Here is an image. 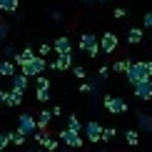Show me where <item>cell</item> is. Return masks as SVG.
<instances>
[{
	"label": "cell",
	"instance_id": "6da1fadb",
	"mask_svg": "<svg viewBox=\"0 0 152 152\" xmlns=\"http://www.w3.org/2000/svg\"><path fill=\"white\" fill-rule=\"evenodd\" d=\"M80 53L87 55V58H97L102 53V45H100V37H95L92 33H82L80 35Z\"/></svg>",
	"mask_w": 152,
	"mask_h": 152
},
{
	"label": "cell",
	"instance_id": "7a4b0ae2",
	"mask_svg": "<svg viewBox=\"0 0 152 152\" xmlns=\"http://www.w3.org/2000/svg\"><path fill=\"white\" fill-rule=\"evenodd\" d=\"M125 75H127V82H130V85H137L140 80L152 77V75H150V62H132Z\"/></svg>",
	"mask_w": 152,
	"mask_h": 152
},
{
	"label": "cell",
	"instance_id": "3957f363",
	"mask_svg": "<svg viewBox=\"0 0 152 152\" xmlns=\"http://www.w3.org/2000/svg\"><path fill=\"white\" fill-rule=\"evenodd\" d=\"M45 67H50L48 58H42V55H35V58L30 60V62H25L20 70H23L25 75H30V77H37L40 72H45Z\"/></svg>",
	"mask_w": 152,
	"mask_h": 152
},
{
	"label": "cell",
	"instance_id": "277c9868",
	"mask_svg": "<svg viewBox=\"0 0 152 152\" xmlns=\"http://www.w3.org/2000/svg\"><path fill=\"white\" fill-rule=\"evenodd\" d=\"M58 137L62 140V145H65V147H72V150L82 147V137H80V132L72 130V127H62Z\"/></svg>",
	"mask_w": 152,
	"mask_h": 152
},
{
	"label": "cell",
	"instance_id": "5b68a950",
	"mask_svg": "<svg viewBox=\"0 0 152 152\" xmlns=\"http://www.w3.org/2000/svg\"><path fill=\"white\" fill-rule=\"evenodd\" d=\"M102 105H105V110H107V112H112V115H122V112H127V102H125L122 97H112V95H105Z\"/></svg>",
	"mask_w": 152,
	"mask_h": 152
},
{
	"label": "cell",
	"instance_id": "8992f818",
	"mask_svg": "<svg viewBox=\"0 0 152 152\" xmlns=\"http://www.w3.org/2000/svg\"><path fill=\"white\" fill-rule=\"evenodd\" d=\"M18 130L25 132V135H33L37 130V117H33L30 112H23V115L18 117Z\"/></svg>",
	"mask_w": 152,
	"mask_h": 152
},
{
	"label": "cell",
	"instance_id": "52a82bcc",
	"mask_svg": "<svg viewBox=\"0 0 152 152\" xmlns=\"http://www.w3.org/2000/svg\"><path fill=\"white\" fill-rule=\"evenodd\" d=\"M135 87V97L137 100H152V77H147V80H140L137 85H132Z\"/></svg>",
	"mask_w": 152,
	"mask_h": 152
},
{
	"label": "cell",
	"instance_id": "ba28073f",
	"mask_svg": "<svg viewBox=\"0 0 152 152\" xmlns=\"http://www.w3.org/2000/svg\"><path fill=\"white\" fill-rule=\"evenodd\" d=\"M102 125H100V122H87L85 125V135H87V140H90L92 145L95 142H102Z\"/></svg>",
	"mask_w": 152,
	"mask_h": 152
},
{
	"label": "cell",
	"instance_id": "9c48e42d",
	"mask_svg": "<svg viewBox=\"0 0 152 152\" xmlns=\"http://www.w3.org/2000/svg\"><path fill=\"white\" fill-rule=\"evenodd\" d=\"M18 62H15V58H0V75L3 77H12V75L18 72Z\"/></svg>",
	"mask_w": 152,
	"mask_h": 152
},
{
	"label": "cell",
	"instance_id": "30bf717a",
	"mask_svg": "<svg viewBox=\"0 0 152 152\" xmlns=\"http://www.w3.org/2000/svg\"><path fill=\"white\" fill-rule=\"evenodd\" d=\"M100 45H102V53L105 55H112L117 50V35L115 33H105L102 37H100Z\"/></svg>",
	"mask_w": 152,
	"mask_h": 152
},
{
	"label": "cell",
	"instance_id": "8fae6325",
	"mask_svg": "<svg viewBox=\"0 0 152 152\" xmlns=\"http://www.w3.org/2000/svg\"><path fill=\"white\" fill-rule=\"evenodd\" d=\"M50 67H53V70H70V67H72V53L58 55V58L50 62Z\"/></svg>",
	"mask_w": 152,
	"mask_h": 152
},
{
	"label": "cell",
	"instance_id": "7c38bea8",
	"mask_svg": "<svg viewBox=\"0 0 152 152\" xmlns=\"http://www.w3.org/2000/svg\"><path fill=\"white\" fill-rule=\"evenodd\" d=\"M53 50H55L58 55H62V53H72V42H70V37H67V35H60L58 40L53 42Z\"/></svg>",
	"mask_w": 152,
	"mask_h": 152
},
{
	"label": "cell",
	"instance_id": "4fadbf2b",
	"mask_svg": "<svg viewBox=\"0 0 152 152\" xmlns=\"http://www.w3.org/2000/svg\"><path fill=\"white\" fill-rule=\"evenodd\" d=\"M28 77H30V75H25L23 70L15 72V75H12V90H18V92L25 95V90H28Z\"/></svg>",
	"mask_w": 152,
	"mask_h": 152
},
{
	"label": "cell",
	"instance_id": "5bb4252c",
	"mask_svg": "<svg viewBox=\"0 0 152 152\" xmlns=\"http://www.w3.org/2000/svg\"><path fill=\"white\" fill-rule=\"evenodd\" d=\"M35 55H37V53H35L33 48H28V45H25V50H18V55H15V62H18V65L23 67L25 62H30V60L35 58Z\"/></svg>",
	"mask_w": 152,
	"mask_h": 152
},
{
	"label": "cell",
	"instance_id": "9a60e30c",
	"mask_svg": "<svg viewBox=\"0 0 152 152\" xmlns=\"http://www.w3.org/2000/svg\"><path fill=\"white\" fill-rule=\"evenodd\" d=\"M53 117H55L53 110H42L40 115H37V127H40V130H48V125L53 122Z\"/></svg>",
	"mask_w": 152,
	"mask_h": 152
},
{
	"label": "cell",
	"instance_id": "2e32d148",
	"mask_svg": "<svg viewBox=\"0 0 152 152\" xmlns=\"http://www.w3.org/2000/svg\"><path fill=\"white\" fill-rule=\"evenodd\" d=\"M20 102H23V92H18V90L5 92V105H8V107H15V105H20Z\"/></svg>",
	"mask_w": 152,
	"mask_h": 152
},
{
	"label": "cell",
	"instance_id": "e0dca14e",
	"mask_svg": "<svg viewBox=\"0 0 152 152\" xmlns=\"http://www.w3.org/2000/svg\"><path fill=\"white\" fill-rule=\"evenodd\" d=\"M137 122H140V127H142L145 132H150V135H152V117H150V115L137 112Z\"/></svg>",
	"mask_w": 152,
	"mask_h": 152
},
{
	"label": "cell",
	"instance_id": "ac0fdd59",
	"mask_svg": "<svg viewBox=\"0 0 152 152\" xmlns=\"http://www.w3.org/2000/svg\"><path fill=\"white\" fill-rule=\"evenodd\" d=\"M132 62H135V60H130V58H125V60H115V62H112V70H115V72H127V67L132 65Z\"/></svg>",
	"mask_w": 152,
	"mask_h": 152
},
{
	"label": "cell",
	"instance_id": "d6986e66",
	"mask_svg": "<svg viewBox=\"0 0 152 152\" xmlns=\"http://www.w3.org/2000/svg\"><path fill=\"white\" fill-rule=\"evenodd\" d=\"M127 42L130 45H137V42H142V28H132L127 33Z\"/></svg>",
	"mask_w": 152,
	"mask_h": 152
},
{
	"label": "cell",
	"instance_id": "ffe728a7",
	"mask_svg": "<svg viewBox=\"0 0 152 152\" xmlns=\"http://www.w3.org/2000/svg\"><path fill=\"white\" fill-rule=\"evenodd\" d=\"M35 97H37V102H50V87H37L35 90Z\"/></svg>",
	"mask_w": 152,
	"mask_h": 152
},
{
	"label": "cell",
	"instance_id": "44dd1931",
	"mask_svg": "<svg viewBox=\"0 0 152 152\" xmlns=\"http://www.w3.org/2000/svg\"><path fill=\"white\" fill-rule=\"evenodd\" d=\"M18 0H0V12H15Z\"/></svg>",
	"mask_w": 152,
	"mask_h": 152
},
{
	"label": "cell",
	"instance_id": "7402d4cb",
	"mask_svg": "<svg viewBox=\"0 0 152 152\" xmlns=\"http://www.w3.org/2000/svg\"><path fill=\"white\" fill-rule=\"evenodd\" d=\"M60 145H62V140H60V137H58V140H55V137H45V142H42V147L53 152V150H58Z\"/></svg>",
	"mask_w": 152,
	"mask_h": 152
},
{
	"label": "cell",
	"instance_id": "603a6c76",
	"mask_svg": "<svg viewBox=\"0 0 152 152\" xmlns=\"http://www.w3.org/2000/svg\"><path fill=\"white\" fill-rule=\"evenodd\" d=\"M125 140H127V145H132V147L140 145V135H137V130H127V132H125Z\"/></svg>",
	"mask_w": 152,
	"mask_h": 152
},
{
	"label": "cell",
	"instance_id": "cb8c5ba5",
	"mask_svg": "<svg viewBox=\"0 0 152 152\" xmlns=\"http://www.w3.org/2000/svg\"><path fill=\"white\" fill-rule=\"evenodd\" d=\"M8 33H10V25L5 23V20H0V45L5 42V37H8Z\"/></svg>",
	"mask_w": 152,
	"mask_h": 152
},
{
	"label": "cell",
	"instance_id": "d4e9b609",
	"mask_svg": "<svg viewBox=\"0 0 152 152\" xmlns=\"http://www.w3.org/2000/svg\"><path fill=\"white\" fill-rule=\"evenodd\" d=\"M25 137H28V135H25V132H20V130L12 132V145H25Z\"/></svg>",
	"mask_w": 152,
	"mask_h": 152
},
{
	"label": "cell",
	"instance_id": "484cf974",
	"mask_svg": "<svg viewBox=\"0 0 152 152\" xmlns=\"http://www.w3.org/2000/svg\"><path fill=\"white\" fill-rule=\"evenodd\" d=\"M72 72H75V77H80V80H87V70L82 65H75L72 67Z\"/></svg>",
	"mask_w": 152,
	"mask_h": 152
},
{
	"label": "cell",
	"instance_id": "4316f807",
	"mask_svg": "<svg viewBox=\"0 0 152 152\" xmlns=\"http://www.w3.org/2000/svg\"><path fill=\"white\" fill-rule=\"evenodd\" d=\"M67 127H72V130H82V125H80V120L77 117H75V115H70V117H67Z\"/></svg>",
	"mask_w": 152,
	"mask_h": 152
},
{
	"label": "cell",
	"instance_id": "83f0119b",
	"mask_svg": "<svg viewBox=\"0 0 152 152\" xmlns=\"http://www.w3.org/2000/svg\"><path fill=\"white\" fill-rule=\"evenodd\" d=\"M3 53H5V58H15V55H18V50L12 48L10 42H5V45H3Z\"/></svg>",
	"mask_w": 152,
	"mask_h": 152
},
{
	"label": "cell",
	"instance_id": "f1b7e54d",
	"mask_svg": "<svg viewBox=\"0 0 152 152\" xmlns=\"http://www.w3.org/2000/svg\"><path fill=\"white\" fill-rule=\"evenodd\" d=\"M10 142H12V135H8V132H5V135H0V150H5Z\"/></svg>",
	"mask_w": 152,
	"mask_h": 152
},
{
	"label": "cell",
	"instance_id": "f546056e",
	"mask_svg": "<svg viewBox=\"0 0 152 152\" xmlns=\"http://www.w3.org/2000/svg\"><path fill=\"white\" fill-rule=\"evenodd\" d=\"M50 50H53V45H48V42H42V45L37 48V55H42V58H48V55H50Z\"/></svg>",
	"mask_w": 152,
	"mask_h": 152
},
{
	"label": "cell",
	"instance_id": "4dcf8cb0",
	"mask_svg": "<svg viewBox=\"0 0 152 152\" xmlns=\"http://www.w3.org/2000/svg\"><path fill=\"white\" fill-rule=\"evenodd\" d=\"M112 137H115V130H112V127H105V130H102V142H110Z\"/></svg>",
	"mask_w": 152,
	"mask_h": 152
},
{
	"label": "cell",
	"instance_id": "1f68e13d",
	"mask_svg": "<svg viewBox=\"0 0 152 152\" xmlns=\"http://www.w3.org/2000/svg\"><path fill=\"white\" fill-rule=\"evenodd\" d=\"M35 80H37V87H50V80H48V77H45V75H42V72L37 75Z\"/></svg>",
	"mask_w": 152,
	"mask_h": 152
},
{
	"label": "cell",
	"instance_id": "d6a6232c",
	"mask_svg": "<svg viewBox=\"0 0 152 152\" xmlns=\"http://www.w3.org/2000/svg\"><path fill=\"white\" fill-rule=\"evenodd\" d=\"M80 92H82V95H90V92H95V87L90 85V82H82V85H80Z\"/></svg>",
	"mask_w": 152,
	"mask_h": 152
},
{
	"label": "cell",
	"instance_id": "836d02e7",
	"mask_svg": "<svg viewBox=\"0 0 152 152\" xmlns=\"http://www.w3.org/2000/svg\"><path fill=\"white\" fill-rule=\"evenodd\" d=\"M110 70H112V65H100V70H97V72H100V77H105V80H107Z\"/></svg>",
	"mask_w": 152,
	"mask_h": 152
},
{
	"label": "cell",
	"instance_id": "e575fe53",
	"mask_svg": "<svg viewBox=\"0 0 152 152\" xmlns=\"http://www.w3.org/2000/svg\"><path fill=\"white\" fill-rule=\"evenodd\" d=\"M62 18H65V15H62L60 10H53V12H50V20H55V23H60Z\"/></svg>",
	"mask_w": 152,
	"mask_h": 152
},
{
	"label": "cell",
	"instance_id": "d590c367",
	"mask_svg": "<svg viewBox=\"0 0 152 152\" xmlns=\"http://www.w3.org/2000/svg\"><path fill=\"white\" fill-rule=\"evenodd\" d=\"M145 28H150V30H152V10H150V12H145Z\"/></svg>",
	"mask_w": 152,
	"mask_h": 152
},
{
	"label": "cell",
	"instance_id": "8d00e7d4",
	"mask_svg": "<svg viewBox=\"0 0 152 152\" xmlns=\"http://www.w3.org/2000/svg\"><path fill=\"white\" fill-rule=\"evenodd\" d=\"M115 18L120 20V18H127V10L125 8H115Z\"/></svg>",
	"mask_w": 152,
	"mask_h": 152
},
{
	"label": "cell",
	"instance_id": "74e56055",
	"mask_svg": "<svg viewBox=\"0 0 152 152\" xmlns=\"http://www.w3.org/2000/svg\"><path fill=\"white\" fill-rule=\"evenodd\" d=\"M53 112H55V117H60V115H62V110H60V105H53Z\"/></svg>",
	"mask_w": 152,
	"mask_h": 152
},
{
	"label": "cell",
	"instance_id": "f35d334b",
	"mask_svg": "<svg viewBox=\"0 0 152 152\" xmlns=\"http://www.w3.org/2000/svg\"><path fill=\"white\" fill-rule=\"evenodd\" d=\"M0 105H5V90H0Z\"/></svg>",
	"mask_w": 152,
	"mask_h": 152
},
{
	"label": "cell",
	"instance_id": "ab89813d",
	"mask_svg": "<svg viewBox=\"0 0 152 152\" xmlns=\"http://www.w3.org/2000/svg\"><path fill=\"white\" fill-rule=\"evenodd\" d=\"M95 3H105V0H95Z\"/></svg>",
	"mask_w": 152,
	"mask_h": 152
},
{
	"label": "cell",
	"instance_id": "60d3db41",
	"mask_svg": "<svg viewBox=\"0 0 152 152\" xmlns=\"http://www.w3.org/2000/svg\"><path fill=\"white\" fill-rule=\"evenodd\" d=\"M82 3H87V0H82Z\"/></svg>",
	"mask_w": 152,
	"mask_h": 152
}]
</instances>
